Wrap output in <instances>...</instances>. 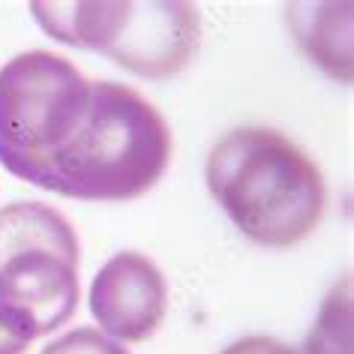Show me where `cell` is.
Masks as SVG:
<instances>
[{
	"instance_id": "1",
	"label": "cell",
	"mask_w": 354,
	"mask_h": 354,
	"mask_svg": "<svg viewBox=\"0 0 354 354\" xmlns=\"http://www.w3.org/2000/svg\"><path fill=\"white\" fill-rule=\"evenodd\" d=\"M205 177L234 228L259 246H295L324 214L327 189L318 165L295 141L264 127H241L219 138Z\"/></svg>"
},
{
	"instance_id": "2",
	"label": "cell",
	"mask_w": 354,
	"mask_h": 354,
	"mask_svg": "<svg viewBox=\"0 0 354 354\" xmlns=\"http://www.w3.org/2000/svg\"><path fill=\"white\" fill-rule=\"evenodd\" d=\"M171 159V132L138 91L93 82L91 109L37 187L66 198L127 201L147 192Z\"/></svg>"
},
{
	"instance_id": "3",
	"label": "cell",
	"mask_w": 354,
	"mask_h": 354,
	"mask_svg": "<svg viewBox=\"0 0 354 354\" xmlns=\"http://www.w3.org/2000/svg\"><path fill=\"white\" fill-rule=\"evenodd\" d=\"M78 306V237L42 201L0 207V322L33 342Z\"/></svg>"
},
{
	"instance_id": "4",
	"label": "cell",
	"mask_w": 354,
	"mask_h": 354,
	"mask_svg": "<svg viewBox=\"0 0 354 354\" xmlns=\"http://www.w3.org/2000/svg\"><path fill=\"white\" fill-rule=\"evenodd\" d=\"M82 69L51 51H28L0 69V162L37 187L48 162L69 147L91 109Z\"/></svg>"
},
{
	"instance_id": "5",
	"label": "cell",
	"mask_w": 354,
	"mask_h": 354,
	"mask_svg": "<svg viewBox=\"0 0 354 354\" xmlns=\"http://www.w3.org/2000/svg\"><path fill=\"white\" fill-rule=\"evenodd\" d=\"M48 37L93 48L145 78L177 75L201 39L192 3H30Z\"/></svg>"
},
{
	"instance_id": "6",
	"label": "cell",
	"mask_w": 354,
	"mask_h": 354,
	"mask_svg": "<svg viewBox=\"0 0 354 354\" xmlns=\"http://www.w3.org/2000/svg\"><path fill=\"white\" fill-rule=\"evenodd\" d=\"M168 286L162 270L141 252H120L96 273L91 286V313L105 336L141 342L162 324Z\"/></svg>"
},
{
	"instance_id": "7",
	"label": "cell",
	"mask_w": 354,
	"mask_h": 354,
	"mask_svg": "<svg viewBox=\"0 0 354 354\" xmlns=\"http://www.w3.org/2000/svg\"><path fill=\"white\" fill-rule=\"evenodd\" d=\"M297 354H351V282L342 279L327 295L315 327Z\"/></svg>"
},
{
	"instance_id": "8",
	"label": "cell",
	"mask_w": 354,
	"mask_h": 354,
	"mask_svg": "<svg viewBox=\"0 0 354 354\" xmlns=\"http://www.w3.org/2000/svg\"><path fill=\"white\" fill-rule=\"evenodd\" d=\"M42 354H129L123 342L100 333L96 327H78V330L60 336L57 342H48Z\"/></svg>"
},
{
	"instance_id": "9",
	"label": "cell",
	"mask_w": 354,
	"mask_h": 354,
	"mask_svg": "<svg viewBox=\"0 0 354 354\" xmlns=\"http://www.w3.org/2000/svg\"><path fill=\"white\" fill-rule=\"evenodd\" d=\"M219 354H297V348L273 339V336H243V339L232 342Z\"/></svg>"
},
{
	"instance_id": "10",
	"label": "cell",
	"mask_w": 354,
	"mask_h": 354,
	"mask_svg": "<svg viewBox=\"0 0 354 354\" xmlns=\"http://www.w3.org/2000/svg\"><path fill=\"white\" fill-rule=\"evenodd\" d=\"M28 339H21L15 330H10L3 322H0V354H24L28 351Z\"/></svg>"
}]
</instances>
